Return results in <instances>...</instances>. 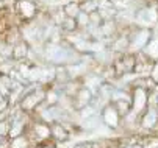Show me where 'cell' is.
<instances>
[{
  "label": "cell",
  "instance_id": "cell-1",
  "mask_svg": "<svg viewBox=\"0 0 158 148\" xmlns=\"http://www.w3.org/2000/svg\"><path fill=\"white\" fill-rule=\"evenodd\" d=\"M46 94H47V89H44V88H33L31 91H28L27 94L22 95L20 103H19L20 109L24 112H27V114L36 111L39 104L44 103V100H46Z\"/></svg>",
  "mask_w": 158,
  "mask_h": 148
},
{
  "label": "cell",
  "instance_id": "cell-2",
  "mask_svg": "<svg viewBox=\"0 0 158 148\" xmlns=\"http://www.w3.org/2000/svg\"><path fill=\"white\" fill-rule=\"evenodd\" d=\"M149 106V94L144 88H135L131 94V111L135 114H143L146 108Z\"/></svg>",
  "mask_w": 158,
  "mask_h": 148
},
{
  "label": "cell",
  "instance_id": "cell-3",
  "mask_svg": "<svg viewBox=\"0 0 158 148\" xmlns=\"http://www.w3.org/2000/svg\"><path fill=\"white\" fill-rule=\"evenodd\" d=\"M150 37H152V31L149 28H139L130 37V50L141 52L147 45V42L150 41Z\"/></svg>",
  "mask_w": 158,
  "mask_h": 148
},
{
  "label": "cell",
  "instance_id": "cell-4",
  "mask_svg": "<svg viewBox=\"0 0 158 148\" xmlns=\"http://www.w3.org/2000/svg\"><path fill=\"white\" fill-rule=\"evenodd\" d=\"M121 114L118 112V109L114 108V104L113 103H110V104H106V106L102 109V120H103V123L108 126V128H118L119 126V123H121Z\"/></svg>",
  "mask_w": 158,
  "mask_h": 148
},
{
  "label": "cell",
  "instance_id": "cell-5",
  "mask_svg": "<svg viewBox=\"0 0 158 148\" xmlns=\"http://www.w3.org/2000/svg\"><path fill=\"white\" fill-rule=\"evenodd\" d=\"M91 100H93V91L88 89L86 86H81L72 97V106L75 109H83L85 106H88L91 103Z\"/></svg>",
  "mask_w": 158,
  "mask_h": 148
},
{
  "label": "cell",
  "instance_id": "cell-6",
  "mask_svg": "<svg viewBox=\"0 0 158 148\" xmlns=\"http://www.w3.org/2000/svg\"><path fill=\"white\" fill-rule=\"evenodd\" d=\"M158 125V109L149 108L146 112L141 114V126L146 130H153Z\"/></svg>",
  "mask_w": 158,
  "mask_h": 148
},
{
  "label": "cell",
  "instance_id": "cell-7",
  "mask_svg": "<svg viewBox=\"0 0 158 148\" xmlns=\"http://www.w3.org/2000/svg\"><path fill=\"white\" fill-rule=\"evenodd\" d=\"M50 134L52 139H55L56 142H66L69 139V131H67V126L61 122H53L50 123Z\"/></svg>",
  "mask_w": 158,
  "mask_h": 148
},
{
  "label": "cell",
  "instance_id": "cell-8",
  "mask_svg": "<svg viewBox=\"0 0 158 148\" xmlns=\"http://www.w3.org/2000/svg\"><path fill=\"white\" fill-rule=\"evenodd\" d=\"M136 19L139 20V24H141V25L149 27V25L155 24L156 20H158V13H156V10H155L153 6H147V8L141 10V13L138 14Z\"/></svg>",
  "mask_w": 158,
  "mask_h": 148
},
{
  "label": "cell",
  "instance_id": "cell-9",
  "mask_svg": "<svg viewBox=\"0 0 158 148\" xmlns=\"http://www.w3.org/2000/svg\"><path fill=\"white\" fill-rule=\"evenodd\" d=\"M150 61H153V62H156L158 61V37L155 36V37H150V41L147 42V45L141 50Z\"/></svg>",
  "mask_w": 158,
  "mask_h": 148
},
{
  "label": "cell",
  "instance_id": "cell-10",
  "mask_svg": "<svg viewBox=\"0 0 158 148\" xmlns=\"http://www.w3.org/2000/svg\"><path fill=\"white\" fill-rule=\"evenodd\" d=\"M19 8H20L22 16L27 17V19L33 17V16H35V13H36V6H35V3H33V2H30V0H22L20 5H19Z\"/></svg>",
  "mask_w": 158,
  "mask_h": 148
},
{
  "label": "cell",
  "instance_id": "cell-11",
  "mask_svg": "<svg viewBox=\"0 0 158 148\" xmlns=\"http://www.w3.org/2000/svg\"><path fill=\"white\" fill-rule=\"evenodd\" d=\"M28 136L24 133V134H19L16 137H13L10 140V145L8 148H28Z\"/></svg>",
  "mask_w": 158,
  "mask_h": 148
},
{
  "label": "cell",
  "instance_id": "cell-12",
  "mask_svg": "<svg viewBox=\"0 0 158 148\" xmlns=\"http://www.w3.org/2000/svg\"><path fill=\"white\" fill-rule=\"evenodd\" d=\"M60 24H61V28H63L64 31H69V33H72V31H75V30L78 28L77 19H75V17H69V16H66Z\"/></svg>",
  "mask_w": 158,
  "mask_h": 148
},
{
  "label": "cell",
  "instance_id": "cell-13",
  "mask_svg": "<svg viewBox=\"0 0 158 148\" xmlns=\"http://www.w3.org/2000/svg\"><path fill=\"white\" fill-rule=\"evenodd\" d=\"M80 13H81V6L78 2H69L64 6V14L69 17H77Z\"/></svg>",
  "mask_w": 158,
  "mask_h": 148
},
{
  "label": "cell",
  "instance_id": "cell-14",
  "mask_svg": "<svg viewBox=\"0 0 158 148\" xmlns=\"http://www.w3.org/2000/svg\"><path fill=\"white\" fill-rule=\"evenodd\" d=\"M27 52H28V49H27L25 44H19V45H16L14 50H13V58H14V59H22V58H25Z\"/></svg>",
  "mask_w": 158,
  "mask_h": 148
},
{
  "label": "cell",
  "instance_id": "cell-15",
  "mask_svg": "<svg viewBox=\"0 0 158 148\" xmlns=\"http://www.w3.org/2000/svg\"><path fill=\"white\" fill-rule=\"evenodd\" d=\"M75 19H77L78 27H81V28H86V27L89 25V14H88V13H85V11H81Z\"/></svg>",
  "mask_w": 158,
  "mask_h": 148
},
{
  "label": "cell",
  "instance_id": "cell-16",
  "mask_svg": "<svg viewBox=\"0 0 158 148\" xmlns=\"http://www.w3.org/2000/svg\"><path fill=\"white\" fill-rule=\"evenodd\" d=\"M36 148H55V145H50V143L46 140V142H39V145H38Z\"/></svg>",
  "mask_w": 158,
  "mask_h": 148
},
{
  "label": "cell",
  "instance_id": "cell-17",
  "mask_svg": "<svg viewBox=\"0 0 158 148\" xmlns=\"http://www.w3.org/2000/svg\"><path fill=\"white\" fill-rule=\"evenodd\" d=\"M74 148H88V145L86 143H80V145H75Z\"/></svg>",
  "mask_w": 158,
  "mask_h": 148
},
{
  "label": "cell",
  "instance_id": "cell-18",
  "mask_svg": "<svg viewBox=\"0 0 158 148\" xmlns=\"http://www.w3.org/2000/svg\"><path fill=\"white\" fill-rule=\"evenodd\" d=\"M156 108H158V94H156Z\"/></svg>",
  "mask_w": 158,
  "mask_h": 148
}]
</instances>
